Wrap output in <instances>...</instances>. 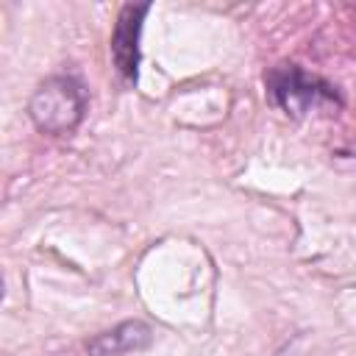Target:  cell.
Here are the masks:
<instances>
[{
    "label": "cell",
    "instance_id": "5b68a950",
    "mask_svg": "<svg viewBox=\"0 0 356 356\" xmlns=\"http://www.w3.org/2000/svg\"><path fill=\"white\" fill-rule=\"evenodd\" d=\"M6 298V281H3V275H0V300Z\"/></svg>",
    "mask_w": 356,
    "mask_h": 356
},
{
    "label": "cell",
    "instance_id": "277c9868",
    "mask_svg": "<svg viewBox=\"0 0 356 356\" xmlns=\"http://www.w3.org/2000/svg\"><path fill=\"white\" fill-rule=\"evenodd\" d=\"M153 345V328L145 320H122L95 337L86 339V353L89 356H125V353H139Z\"/></svg>",
    "mask_w": 356,
    "mask_h": 356
},
{
    "label": "cell",
    "instance_id": "7a4b0ae2",
    "mask_svg": "<svg viewBox=\"0 0 356 356\" xmlns=\"http://www.w3.org/2000/svg\"><path fill=\"white\" fill-rule=\"evenodd\" d=\"M264 86L270 100L289 117H309L317 108L342 106V97L334 83H328L325 78L309 72L295 61H281L270 67L264 75Z\"/></svg>",
    "mask_w": 356,
    "mask_h": 356
},
{
    "label": "cell",
    "instance_id": "3957f363",
    "mask_svg": "<svg viewBox=\"0 0 356 356\" xmlns=\"http://www.w3.org/2000/svg\"><path fill=\"white\" fill-rule=\"evenodd\" d=\"M153 3H125L114 19L111 39H108V53L114 61L117 75L125 83H136L139 78V61H142V28L145 17L150 14Z\"/></svg>",
    "mask_w": 356,
    "mask_h": 356
},
{
    "label": "cell",
    "instance_id": "6da1fadb",
    "mask_svg": "<svg viewBox=\"0 0 356 356\" xmlns=\"http://www.w3.org/2000/svg\"><path fill=\"white\" fill-rule=\"evenodd\" d=\"M89 108L86 86L78 75L56 72L44 78L31 100H28V117L33 128L44 136H72Z\"/></svg>",
    "mask_w": 356,
    "mask_h": 356
}]
</instances>
